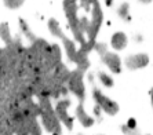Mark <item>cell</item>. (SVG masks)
<instances>
[{"label":"cell","mask_w":153,"mask_h":135,"mask_svg":"<svg viewBox=\"0 0 153 135\" xmlns=\"http://www.w3.org/2000/svg\"><path fill=\"white\" fill-rule=\"evenodd\" d=\"M64 10L76 40L84 47V54L95 46V37L102 24V10L98 0H64Z\"/></svg>","instance_id":"6da1fadb"},{"label":"cell","mask_w":153,"mask_h":135,"mask_svg":"<svg viewBox=\"0 0 153 135\" xmlns=\"http://www.w3.org/2000/svg\"><path fill=\"white\" fill-rule=\"evenodd\" d=\"M48 28H50V30L54 33V35L59 36L61 39L65 42V47H66V50H68L69 58H71L73 62H76V64L79 65V68L85 69V68H87V61H85V57H83V55H80L79 53H76L75 46L72 44L71 40L66 39V37L64 36V33H62V30H61L59 25H58V22L55 21V19H50V21H48Z\"/></svg>","instance_id":"7a4b0ae2"},{"label":"cell","mask_w":153,"mask_h":135,"mask_svg":"<svg viewBox=\"0 0 153 135\" xmlns=\"http://www.w3.org/2000/svg\"><path fill=\"white\" fill-rule=\"evenodd\" d=\"M94 47H95L97 51L100 53L101 58H102V61L108 65V68H109L113 73H120V70H121V61H120V58H119V55L106 51L105 44H95Z\"/></svg>","instance_id":"3957f363"},{"label":"cell","mask_w":153,"mask_h":135,"mask_svg":"<svg viewBox=\"0 0 153 135\" xmlns=\"http://www.w3.org/2000/svg\"><path fill=\"white\" fill-rule=\"evenodd\" d=\"M93 96H94V99H95L97 105H98V108H101L105 113L113 116V114H116L119 112V105L117 103L114 102V101H112L111 98L105 96L98 88H95L93 91Z\"/></svg>","instance_id":"277c9868"},{"label":"cell","mask_w":153,"mask_h":135,"mask_svg":"<svg viewBox=\"0 0 153 135\" xmlns=\"http://www.w3.org/2000/svg\"><path fill=\"white\" fill-rule=\"evenodd\" d=\"M40 108H42V112H43V120H44L46 128L48 131H55L58 134V127H59V124H58V120H57V117H55V114L51 112V106L46 98L42 99Z\"/></svg>","instance_id":"5b68a950"},{"label":"cell","mask_w":153,"mask_h":135,"mask_svg":"<svg viewBox=\"0 0 153 135\" xmlns=\"http://www.w3.org/2000/svg\"><path fill=\"white\" fill-rule=\"evenodd\" d=\"M124 62L128 69L135 70V69L145 68L146 65L149 64V57L146 54H134V55H130V57L126 58Z\"/></svg>","instance_id":"8992f818"},{"label":"cell","mask_w":153,"mask_h":135,"mask_svg":"<svg viewBox=\"0 0 153 135\" xmlns=\"http://www.w3.org/2000/svg\"><path fill=\"white\" fill-rule=\"evenodd\" d=\"M71 105V101L69 99H65V101H61L58 102L57 105V114L59 120H62V123H65V125L71 130L73 127V123H72V119L68 116V106Z\"/></svg>","instance_id":"52a82bcc"},{"label":"cell","mask_w":153,"mask_h":135,"mask_svg":"<svg viewBox=\"0 0 153 135\" xmlns=\"http://www.w3.org/2000/svg\"><path fill=\"white\" fill-rule=\"evenodd\" d=\"M127 46V36L123 32H116L112 36V47L114 50H123Z\"/></svg>","instance_id":"ba28073f"},{"label":"cell","mask_w":153,"mask_h":135,"mask_svg":"<svg viewBox=\"0 0 153 135\" xmlns=\"http://www.w3.org/2000/svg\"><path fill=\"white\" fill-rule=\"evenodd\" d=\"M3 1L8 8H13V10H14V8H18L19 6H22V3H24L25 0H3Z\"/></svg>","instance_id":"9c48e42d"},{"label":"cell","mask_w":153,"mask_h":135,"mask_svg":"<svg viewBox=\"0 0 153 135\" xmlns=\"http://www.w3.org/2000/svg\"><path fill=\"white\" fill-rule=\"evenodd\" d=\"M100 77H101V80H102V83L105 84V87H112V85H113V80H112L109 76H106V75H103V73H101Z\"/></svg>","instance_id":"30bf717a"},{"label":"cell","mask_w":153,"mask_h":135,"mask_svg":"<svg viewBox=\"0 0 153 135\" xmlns=\"http://www.w3.org/2000/svg\"><path fill=\"white\" fill-rule=\"evenodd\" d=\"M112 1H113V0H105V3H106V6H111Z\"/></svg>","instance_id":"8fae6325"},{"label":"cell","mask_w":153,"mask_h":135,"mask_svg":"<svg viewBox=\"0 0 153 135\" xmlns=\"http://www.w3.org/2000/svg\"><path fill=\"white\" fill-rule=\"evenodd\" d=\"M141 3H149V1H152V0H139Z\"/></svg>","instance_id":"7c38bea8"},{"label":"cell","mask_w":153,"mask_h":135,"mask_svg":"<svg viewBox=\"0 0 153 135\" xmlns=\"http://www.w3.org/2000/svg\"><path fill=\"white\" fill-rule=\"evenodd\" d=\"M150 98H152V105H153V90H152V93H150Z\"/></svg>","instance_id":"4fadbf2b"}]
</instances>
